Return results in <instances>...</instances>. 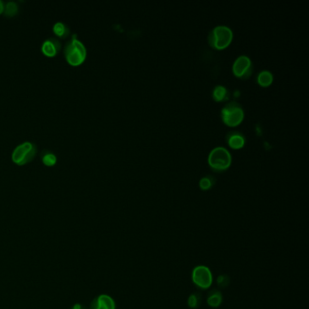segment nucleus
Instances as JSON below:
<instances>
[{
	"label": "nucleus",
	"mask_w": 309,
	"mask_h": 309,
	"mask_svg": "<svg viewBox=\"0 0 309 309\" xmlns=\"http://www.w3.org/2000/svg\"><path fill=\"white\" fill-rule=\"evenodd\" d=\"M91 309H116V304L113 297L106 294H102L93 300Z\"/></svg>",
	"instance_id": "obj_9"
},
{
	"label": "nucleus",
	"mask_w": 309,
	"mask_h": 309,
	"mask_svg": "<svg viewBox=\"0 0 309 309\" xmlns=\"http://www.w3.org/2000/svg\"><path fill=\"white\" fill-rule=\"evenodd\" d=\"M61 50V42L59 39L51 37L43 42L41 51L43 54L48 57H54Z\"/></svg>",
	"instance_id": "obj_8"
},
{
	"label": "nucleus",
	"mask_w": 309,
	"mask_h": 309,
	"mask_svg": "<svg viewBox=\"0 0 309 309\" xmlns=\"http://www.w3.org/2000/svg\"><path fill=\"white\" fill-rule=\"evenodd\" d=\"M65 56L70 66H81L86 59L87 50L83 43L74 36L66 46Z\"/></svg>",
	"instance_id": "obj_1"
},
{
	"label": "nucleus",
	"mask_w": 309,
	"mask_h": 309,
	"mask_svg": "<svg viewBox=\"0 0 309 309\" xmlns=\"http://www.w3.org/2000/svg\"><path fill=\"white\" fill-rule=\"evenodd\" d=\"M232 70L237 77L247 79L250 77L253 72L252 61L249 56L242 54L234 61Z\"/></svg>",
	"instance_id": "obj_7"
},
{
	"label": "nucleus",
	"mask_w": 309,
	"mask_h": 309,
	"mask_svg": "<svg viewBox=\"0 0 309 309\" xmlns=\"http://www.w3.org/2000/svg\"><path fill=\"white\" fill-rule=\"evenodd\" d=\"M232 157L228 149L218 146L212 149L209 153L208 161L209 166L215 172H223L232 164Z\"/></svg>",
	"instance_id": "obj_2"
},
{
	"label": "nucleus",
	"mask_w": 309,
	"mask_h": 309,
	"mask_svg": "<svg viewBox=\"0 0 309 309\" xmlns=\"http://www.w3.org/2000/svg\"><path fill=\"white\" fill-rule=\"evenodd\" d=\"M230 282H231V279L228 275L225 274H222L220 275L218 278H217V285L220 287V288H226L228 285H230Z\"/></svg>",
	"instance_id": "obj_19"
},
{
	"label": "nucleus",
	"mask_w": 309,
	"mask_h": 309,
	"mask_svg": "<svg viewBox=\"0 0 309 309\" xmlns=\"http://www.w3.org/2000/svg\"><path fill=\"white\" fill-rule=\"evenodd\" d=\"M233 32L227 26H217L210 31L208 40L209 45L216 49H224L232 43Z\"/></svg>",
	"instance_id": "obj_3"
},
{
	"label": "nucleus",
	"mask_w": 309,
	"mask_h": 309,
	"mask_svg": "<svg viewBox=\"0 0 309 309\" xmlns=\"http://www.w3.org/2000/svg\"><path fill=\"white\" fill-rule=\"evenodd\" d=\"M202 304V296L199 293L190 294L187 299V305L190 309H197Z\"/></svg>",
	"instance_id": "obj_16"
},
{
	"label": "nucleus",
	"mask_w": 309,
	"mask_h": 309,
	"mask_svg": "<svg viewBox=\"0 0 309 309\" xmlns=\"http://www.w3.org/2000/svg\"><path fill=\"white\" fill-rule=\"evenodd\" d=\"M83 309V307H82V306H81V305H79V304H77V305L74 306V307H73V309Z\"/></svg>",
	"instance_id": "obj_21"
},
{
	"label": "nucleus",
	"mask_w": 309,
	"mask_h": 309,
	"mask_svg": "<svg viewBox=\"0 0 309 309\" xmlns=\"http://www.w3.org/2000/svg\"><path fill=\"white\" fill-rule=\"evenodd\" d=\"M4 7H5V4H4V2L0 0V15L4 13Z\"/></svg>",
	"instance_id": "obj_20"
},
{
	"label": "nucleus",
	"mask_w": 309,
	"mask_h": 309,
	"mask_svg": "<svg viewBox=\"0 0 309 309\" xmlns=\"http://www.w3.org/2000/svg\"><path fill=\"white\" fill-rule=\"evenodd\" d=\"M221 119L229 126H237L244 119V110L242 106L237 103L232 101L227 103L221 110Z\"/></svg>",
	"instance_id": "obj_4"
},
{
	"label": "nucleus",
	"mask_w": 309,
	"mask_h": 309,
	"mask_svg": "<svg viewBox=\"0 0 309 309\" xmlns=\"http://www.w3.org/2000/svg\"><path fill=\"white\" fill-rule=\"evenodd\" d=\"M53 31L54 35L58 38H66L70 34L68 26L63 22H56L53 26Z\"/></svg>",
	"instance_id": "obj_14"
},
{
	"label": "nucleus",
	"mask_w": 309,
	"mask_h": 309,
	"mask_svg": "<svg viewBox=\"0 0 309 309\" xmlns=\"http://www.w3.org/2000/svg\"><path fill=\"white\" fill-rule=\"evenodd\" d=\"M215 182H216V180H215L214 177H213V176H210V175H208V176L202 177V178L200 180L199 185H200V188H201L202 190H207L211 189V188L214 186Z\"/></svg>",
	"instance_id": "obj_17"
},
{
	"label": "nucleus",
	"mask_w": 309,
	"mask_h": 309,
	"mask_svg": "<svg viewBox=\"0 0 309 309\" xmlns=\"http://www.w3.org/2000/svg\"><path fill=\"white\" fill-rule=\"evenodd\" d=\"M223 302V296L218 289H213L208 293L207 297V304L211 309H218Z\"/></svg>",
	"instance_id": "obj_11"
},
{
	"label": "nucleus",
	"mask_w": 309,
	"mask_h": 309,
	"mask_svg": "<svg viewBox=\"0 0 309 309\" xmlns=\"http://www.w3.org/2000/svg\"><path fill=\"white\" fill-rule=\"evenodd\" d=\"M18 11H19V7H18V3L15 1L7 2L4 7V14L8 18H13L17 16Z\"/></svg>",
	"instance_id": "obj_15"
},
{
	"label": "nucleus",
	"mask_w": 309,
	"mask_h": 309,
	"mask_svg": "<svg viewBox=\"0 0 309 309\" xmlns=\"http://www.w3.org/2000/svg\"><path fill=\"white\" fill-rule=\"evenodd\" d=\"M42 161L46 166L52 167L55 165V163L57 161V158L53 153H48V154H44L43 158H42Z\"/></svg>",
	"instance_id": "obj_18"
},
{
	"label": "nucleus",
	"mask_w": 309,
	"mask_h": 309,
	"mask_svg": "<svg viewBox=\"0 0 309 309\" xmlns=\"http://www.w3.org/2000/svg\"><path fill=\"white\" fill-rule=\"evenodd\" d=\"M273 74L268 70H263L258 75L257 81L261 86H268L273 82Z\"/></svg>",
	"instance_id": "obj_13"
},
{
	"label": "nucleus",
	"mask_w": 309,
	"mask_h": 309,
	"mask_svg": "<svg viewBox=\"0 0 309 309\" xmlns=\"http://www.w3.org/2000/svg\"><path fill=\"white\" fill-rule=\"evenodd\" d=\"M227 143L233 149H239L243 147L246 143V138L243 133L239 131H231L227 134Z\"/></svg>",
	"instance_id": "obj_10"
},
{
	"label": "nucleus",
	"mask_w": 309,
	"mask_h": 309,
	"mask_svg": "<svg viewBox=\"0 0 309 309\" xmlns=\"http://www.w3.org/2000/svg\"><path fill=\"white\" fill-rule=\"evenodd\" d=\"M212 96L215 101H226L229 99L230 92L224 85H217L212 91Z\"/></svg>",
	"instance_id": "obj_12"
},
{
	"label": "nucleus",
	"mask_w": 309,
	"mask_h": 309,
	"mask_svg": "<svg viewBox=\"0 0 309 309\" xmlns=\"http://www.w3.org/2000/svg\"><path fill=\"white\" fill-rule=\"evenodd\" d=\"M191 281L201 290H207L213 284V275L210 268L198 265L191 271Z\"/></svg>",
	"instance_id": "obj_6"
},
{
	"label": "nucleus",
	"mask_w": 309,
	"mask_h": 309,
	"mask_svg": "<svg viewBox=\"0 0 309 309\" xmlns=\"http://www.w3.org/2000/svg\"><path fill=\"white\" fill-rule=\"evenodd\" d=\"M36 144L31 142H25L18 145L12 153V161L18 165H25L33 161L36 157Z\"/></svg>",
	"instance_id": "obj_5"
}]
</instances>
